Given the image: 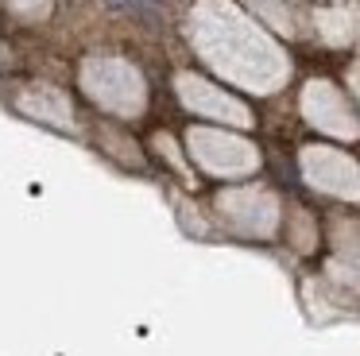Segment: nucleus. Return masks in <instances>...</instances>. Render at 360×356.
<instances>
[{"label": "nucleus", "mask_w": 360, "mask_h": 356, "mask_svg": "<svg viewBox=\"0 0 360 356\" xmlns=\"http://www.w3.org/2000/svg\"><path fill=\"white\" fill-rule=\"evenodd\" d=\"M78 82H82V89H86V97L94 101L97 108H105V113L124 116V120H132V116L143 113L148 85H143L140 70H136L132 62L97 54V58L82 62Z\"/></svg>", "instance_id": "nucleus-1"}, {"label": "nucleus", "mask_w": 360, "mask_h": 356, "mask_svg": "<svg viewBox=\"0 0 360 356\" xmlns=\"http://www.w3.org/2000/svg\"><path fill=\"white\" fill-rule=\"evenodd\" d=\"M20 113H27L32 120L47 124V128H63V132H78V108L66 97L58 85L51 82H35L24 89L20 97Z\"/></svg>", "instance_id": "nucleus-2"}, {"label": "nucleus", "mask_w": 360, "mask_h": 356, "mask_svg": "<svg viewBox=\"0 0 360 356\" xmlns=\"http://www.w3.org/2000/svg\"><path fill=\"white\" fill-rule=\"evenodd\" d=\"M186 144H190L194 159L202 163L205 170H225V174H233V170H244L236 159L256 163V151H252L248 144H240V139H229V136L210 132V128H190V132H186Z\"/></svg>", "instance_id": "nucleus-3"}, {"label": "nucleus", "mask_w": 360, "mask_h": 356, "mask_svg": "<svg viewBox=\"0 0 360 356\" xmlns=\"http://www.w3.org/2000/svg\"><path fill=\"white\" fill-rule=\"evenodd\" d=\"M97 147H101L112 163H120V167H128V170H140L143 167L140 144H136L132 132L120 128L117 120H101V124H97Z\"/></svg>", "instance_id": "nucleus-4"}, {"label": "nucleus", "mask_w": 360, "mask_h": 356, "mask_svg": "<svg viewBox=\"0 0 360 356\" xmlns=\"http://www.w3.org/2000/svg\"><path fill=\"white\" fill-rule=\"evenodd\" d=\"M252 4H259V8H264V15H267L271 23H279L283 31H290V15H287V8H283L279 0H252Z\"/></svg>", "instance_id": "nucleus-5"}]
</instances>
